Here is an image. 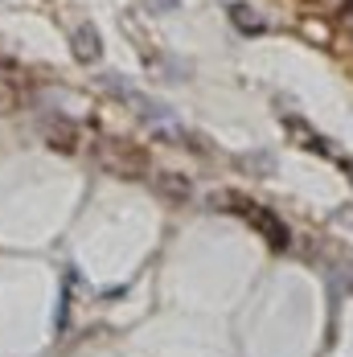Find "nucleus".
Here are the masks:
<instances>
[{
    "mask_svg": "<svg viewBox=\"0 0 353 357\" xmlns=\"http://www.w3.org/2000/svg\"><path fill=\"white\" fill-rule=\"evenodd\" d=\"M70 50H74V58H78V62H87V66H91V62H99V58H103L99 29H95V25H78V29L70 33Z\"/></svg>",
    "mask_w": 353,
    "mask_h": 357,
    "instance_id": "7ed1b4c3",
    "label": "nucleus"
},
{
    "mask_svg": "<svg viewBox=\"0 0 353 357\" xmlns=\"http://www.w3.org/2000/svg\"><path fill=\"white\" fill-rule=\"evenodd\" d=\"M345 169H350V177H353V165H345Z\"/></svg>",
    "mask_w": 353,
    "mask_h": 357,
    "instance_id": "20e7f679",
    "label": "nucleus"
},
{
    "mask_svg": "<svg viewBox=\"0 0 353 357\" xmlns=\"http://www.w3.org/2000/svg\"><path fill=\"white\" fill-rule=\"evenodd\" d=\"M226 17L234 21V29H239V33H247V37H259V33H267V29H271V21H267V17H263L259 8L243 4V0L226 4Z\"/></svg>",
    "mask_w": 353,
    "mask_h": 357,
    "instance_id": "f03ea898",
    "label": "nucleus"
},
{
    "mask_svg": "<svg viewBox=\"0 0 353 357\" xmlns=\"http://www.w3.org/2000/svg\"><path fill=\"white\" fill-rule=\"evenodd\" d=\"M234 214H247L255 222V230H263L267 238H271V247H287V230H283V222L276 214H267V210H259V206H250V202H226Z\"/></svg>",
    "mask_w": 353,
    "mask_h": 357,
    "instance_id": "f257e3e1",
    "label": "nucleus"
}]
</instances>
